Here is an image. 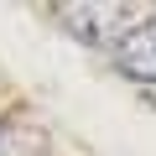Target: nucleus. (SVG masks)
<instances>
[{"instance_id": "nucleus-1", "label": "nucleus", "mask_w": 156, "mask_h": 156, "mask_svg": "<svg viewBox=\"0 0 156 156\" xmlns=\"http://www.w3.org/2000/svg\"><path fill=\"white\" fill-rule=\"evenodd\" d=\"M151 11L140 5H99V0H78V5H62L57 21L73 31V37H83L89 47H120Z\"/></svg>"}, {"instance_id": "nucleus-2", "label": "nucleus", "mask_w": 156, "mask_h": 156, "mask_svg": "<svg viewBox=\"0 0 156 156\" xmlns=\"http://www.w3.org/2000/svg\"><path fill=\"white\" fill-rule=\"evenodd\" d=\"M115 68H120L125 78H135V83L156 89V11L115 47Z\"/></svg>"}]
</instances>
